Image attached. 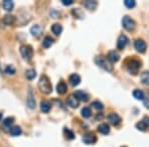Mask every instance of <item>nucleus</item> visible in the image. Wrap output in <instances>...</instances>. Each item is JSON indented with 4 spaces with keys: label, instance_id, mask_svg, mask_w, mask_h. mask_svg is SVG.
<instances>
[{
    "label": "nucleus",
    "instance_id": "f257e3e1",
    "mask_svg": "<svg viewBox=\"0 0 149 147\" xmlns=\"http://www.w3.org/2000/svg\"><path fill=\"white\" fill-rule=\"evenodd\" d=\"M38 86H39V90L41 93H45V95H49V93H52V84L47 76H44V75L41 76L39 83H38Z\"/></svg>",
    "mask_w": 149,
    "mask_h": 147
},
{
    "label": "nucleus",
    "instance_id": "f03ea898",
    "mask_svg": "<svg viewBox=\"0 0 149 147\" xmlns=\"http://www.w3.org/2000/svg\"><path fill=\"white\" fill-rule=\"evenodd\" d=\"M95 62L98 67L102 68L104 71H107V72H112V70H113V67H112L111 63L109 61V59H107V58H104L102 56L95 57Z\"/></svg>",
    "mask_w": 149,
    "mask_h": 147
},
{
    "label": "nucleus",
    "instance_id": "7ed1b4c3",
    "mask_svg": "<svg viewBox=\"0 0 149 147\" xmlns=\"http://www.w3.org/2000/svg\"><path fill=\"white\" fill-rule=\"evenodd\" d=\"M140 67H141L140 62L137 61V60H135V59H133V60H130V61L127 63L126 68H127V71H128L130 74L136 75L138 73Z\"/></svg>",
    "mask_w": 149,
    "mask_h": 147
},
{
    "label": "nucleus",
    "instance_id": "20e7f679",
    "mask_svg": "<svg viewBox=\"0 0 149 147\" xmlns=\"http://www.w3.org/2000/svg\"><path fill=\"white\" fill-rule=\"evenodd\" d=\"M122 26L128 32H131L135 29V22H134L133 19H131L129 16H124L122 18Z\"/></svg>",
    "mask_w": 149,
    "mask_h": 147
},
{
    "label": "nucleus",
    "instance_id": "39448f33",
    "mask_svg": "<svg viewBox=\"0 0 149 147\" xmlns=\"http://www.w3.org/2000/svg\"><path fill=\"white\" fill-rule=\"evenodd\" d=\"M33 49L31 46H22V47L20 48V54L21 56L24 60H26V61H29V60H31V58L33 57Z\"/></svg>",
    "mask_w": 149,
    "mask_h": 147
},
{
    "label": "nucleus",
    "instance_id": "423d86ee",
    "mask_svg": "<svg viewBox=\"0 0 149 147\" xmlns=\"http://www.w3.org/2000/svg\"><path fill=\"white\" fill-rule=\"evenodd\" d=\"M136 128L140 131H145L149 128V117L148 116H144L140 121H138L136 123Z\"/></svg>",
    "mask_w": 149,
    "mask_h": 147
},
{
    "label": "nucleus",
    "instance_id": "0eeeda50",
    "mask_svg": "<svg viewBox=\"0 0 149 147\" xmlns=\"http://www.w3.org/2000/svg\"><path fill=\"white\" fill-rule=\"evenodd\" d=\"M107 120H109V122L110 124L114 125V126L118 125L121 122V118L119 117V115L116 114V113H114V112H111L107 115Z\"/></svg>",
    "mask_w": 149,
    "mask_h": 147
},
{
    "label": "nucleus",
    "instance_id": "6e6552de",
    "mask_svg": "<svg viewBox=\"0 0 149 147\" xmlns=\"http://www.w3.org/2000/svg\"><path fill=\"white\" fill-rule=\"evenodd\" d=\"M134 48H135V50L139 53H144L146 51V48H147V46H146V43L144 42L142 39H137L134 42Z\"/></svg>",
    "mask_w": 149,
    "mask_h": 147
},
{
    "label": "nucleus",
    "instance_id": "1a4fd4ad",
    "mask_svg": "<svg viewBox=\"0 0 149 147\" xmlns=\"http://www.w3.org/2000/svg\"><path fill=\"white\" fill-rule=\"evenodd\" d=\"M83 141L84 143L86 144H93L97 142V136L95 135V133L93 132H88V133H86L83 137Z\"/></svg>",
    "mask_w": 149,
    "mask_h": 147
},
{
    "label": "nucleus",
    "instance_id": "9d476101",
    "mask_svg": "<svg viewBox=\"0 0 149 147\" xmlns=\"http://www.w3.org/2000/svg\"><path fill=\"white\" fill-rule=\"evenodd\" d=\"M128 42V39L125 35H120L117 39V49L118 50H123L125 48V46Z\"/></svg>",
    "mask_w": 149,
    "mask_h": 147
},
{
    "label": "nucleus",
    "instance_id": "9b49d317",
    "mask_svg": "<svg viewBox=\"0 0 149 147\" xmlns=\"http://www.w3.org/2000/svg\"><path fill=\"white\" fill-rule=\"evenodd\" d=\"M67 103H68L71 107L77 108L79 107V100L76 98V95H71L68 98V100H67Z\"/></svg>",
    "mask_w": 149,
    "mask_h": 147
},
{
    "label": "nucleus",
    "instance_id": "f8f14e48",
    "mask_svg": "<svg viewBox=\"0 0 149 147\" xmlns=\"http://www.w3.org/2000/svg\"><path fill=\"white\" fill-rule=\"evenodd\" d=\"M69 81H70V84H71L72 86H78L79 84L81 83V78H80V76H79L78 74H73V75H71V76H70Z\"/></svg>",
    "mask_w": 149,
    "mask_h": 147
},
{
    "label": "nucleus",
    "instance_id": "ddd939ff",
    "mask_svg": "<svg viewBox=\"0 0 149 147\" xmlns=\"http://www.w3.org/2000/svg\"><path fill=\"white\" fill-rule=\"evenodd\" d=\"M107 59L110 63H116L119 60V55L117 52L115 51H109L107 54Z\"/></svg>",
    "mask_w": 149,
    "mask_h": 147
},
{
    "label": "nucleus",
    "instance_id": "4468645a",
    "mask_svg": "<svg viewBox=\"0 0 149 147\" xmlns=\"http://www.w3.org/2000/svg\"><path fill=\"white\" fill-rule=\"evenodd\" d=\"M97 130H98V132H100L102 134H104V135H107V134L109 133L110 128H109V125L107 124V123H102L100 125H98Z\"/></svg>",
    "mask_w": 149,
    "mask_h": 147
},
{
    "label": "nucleus",
    "instance_id": "2eb2a0df",
    "mask_svg": "<svg viewBox=\"0 0 149 147\" xmlns=\"http://www.w3.org/2000/svg\"><path fill=\"white\" fill-rule=\"evenodd\" d=\"M74 95H76V98H78V100H81V102H88V95L83 91H77L76 93H74Z\"/></svg>",
    "mask_w": 149,
    "mask_h": 147
},
{
    "label": "nucleus",
    "instance_id": "dca6fc26",
    "mask_svg": "<svg viewBox=\"0 0 149 147\" xmlns=\"http://www.w3.org/2000/svg\"><path fill=\"white\" fill-rule=\"evenodd\" d=\"M27 103H28V107L30 108H34L36 105L35 100H34V96H33L32 91L29 90V95H28V100H27Z\"/></svg>",
    "mask_w": 149,
    "mask_h": 147
},
{
    "label": "nucleus",
    "instance_id": "f3484780",
    "mask_svg": "<svg viewBox=\"0 0 149 147\" xmlns=\"http://www.w3.org/2000/svg\"><path fill=\"white\" fill-rule=\"evenodd\" d=\"M84 6L86 7L88 10H95L97 6V1H85L84 2Z\"/></svg>",
    "mask_w": 149,
    "mask_h": 147
},
{
    "label": "nucleus",
    "instance_id": "a211bd4d",
    "mask_svg": "<svg viewBox=\"0 0 149 147\" xmlns=\"http://www.w3.org/2000/svg\"><path fill=\"white\" fill-rule=\"evenodd\" d=\"M30 32L34 37H38V36H40L41 33H42V29H41L39 25H34L32 28H31Z\"/></svg>",
    "mask_w": 149,
    "mask_h": 147
},
{
    "label": "nucleus",
    "instance_id": "6ab92c4d",
    "mask_svg": "<svg viewBox=\"0 0 149 147\" xmlns=\"http://www.w3.org/2000/svg\"><path fill=\"white\" fill-rule=\"evenodd\" d=\"M50 109H51V103L49 102H47V100H43V102H41V110H42L43 112L47 113L50 111Z\"/></svg>",
    "mask_w": 149,
    "mask_h": 147
},
{
    "label": "nucleus",
    "instance_id": "aec40b11",
    "mask_svg": "<svg viewBox=\"0 0 149 147\" xmlns=\"http://www.w3.org/2000/svg\"><path fill=\"white\" fill-rule=\"evenodd\" d=\"M140 81L143 85H149V71H145L141 74Z\"/></svg>",
    "mask_w": 149,
    "mask_h": 147
},
{
    "label": "nucleus",
    "instance_id": "412c9836",
    "mask_svg": "<svg viewBox=\"0 0 149 147\" xmlns=\"http://www.w3.org/2000/svg\"><path fill=\"white\" fill-rule=\"evenodd\" d=\"M57 91L60 93V95H63L67 91V85L64 83V82H60L57 86Z\"/></svg>",
    "mask_w": 149,
    "mask_h": 147
},
{
    "label": "nucleus",
    "instance_id": "4be33fe9",
    "mask_svg": "<svg viewBox=\"0 0 149 147\" xmlns=\"http://www.w3.org/2000/svg\"><path fill=\"white\" fill-rule=\"evenodd\" d=\"M72 13H73V15H74L76 18L83 19L84 17H85V13H84V12L81 11L80 8H74V9H73Z\"/></svg>",
    "mask_w": 149,
    "mask_h": 147
},
{
    "label": "nucleus",
    "instance_id": "5701e85b",
    "mask_svg": "<svg viewBox=\"0 0 149 147\" xmlns=\"http://www.w3.org/2000/svg\"><path fill=\"white\" fill-rule=\"evenodd\" d=\"M52 31L55 35L58 36L62 33V31H63V27H62L60 24H54V25L52 26Z\"/></svg>",
    "mask_w": 149,
    "mask_h": 147
},
{
    "label": "nucleus",
    "instance_id": "b1692460",
    "mask_svg": "<svg viewBox=\"0 0 149 147\" xmlns=\"http://www.w3.org/2000/svg\"><path fill=\"white\" fill-rule=\"evenodd\" d=\"M3 7H4V9H5V10L11 11L12 9H13V7H14L13 1H11V0H4V1H3Z\"/></svg>",
    "mask_w": 149,
    "mask_h": 147
},
{
    "label": "nucleus",
    "instance_id": "393cba45",
    "mask_svg": "<svg viewBox=\"0 0 149 147\" xmlns=\"http://www.w3.org/2000/svg\"><path fill=\"white\" fill-rule=\"evenodd\" d=\"M133 96L136 98V100H144V93H143V91H140V90H135V91H133Z\"/></svg>",
    "mask_w": 149,
    "mask_h": 147
},
{
    "label": "nucleus",
    "instance_id": "a878e982",
    "mask_svg": "<svg viewBox=\"0 0 149 147\" xmlns=\"http://www.w3.org/2000/svg\"><path fill=\"white\" fill-rule=\"evenodd\" d=\"M53 40L50 36H47V37H45V39H44V41H43V47L44 48H49L50 46H51L52 44H53Z\"/></svg>",
    "mask_w": 149,
    "mask_h": 147
},
{
    "label": "nucleus",
    "instance_id": "bb28decb",
    "mask_svg": "<svg viewBox=\"0 0 149 147\" xmlns=\"http://www.w3.org/2000/svg\"><path fill=\"white\" fill-rule=\"evenodd\" d=\"M92 115V111H91V108L90 107H84L81 109V116L85 117V118H88Z\"/></svg>",
    "mask_w": 149,
    "mask_h": 147
},
{
    "label": "nucleus",
    "instance_id": "cd10ccee",
    "mask_svg": "<svg viewBox=\"0 0 149 147\" xmlns=\"http://www.w3.org/2000/svg\"><path fill=\"white\" fill-rule=\"evenodd\" d=\"M10 132H11V135L18 136V135H20V134L22 133V129H21L19 126H14V127H12Z\"/></svg>",
    "mask_w": 149,
    "mask_h": 147
},
{
    "label": "nucleus",
    "instance_id": "c85d7f7f",
    "mask_svg": "<svg viewBox=\"0 0 149 147\" xmlns=\"http://www.w3.org/2000/svg\"><path fill=\"white\" fill-rule=\"evenodd\" d=\"M35 77H36L35 70L30 69V70H27V71H26V78H27L28 79H33Z\"/></svg>",
    "mask_w": 149,
    "mask_h": 147
},
{
    "label": "nucleus",
    "instance_id": "c756f323",
    "mask_svg": "<svg viewBox=\"0 0 149 147\" xmlns=\"http://www.w3.org/2000/svg\"><path fill=\"white\" fill-rule=\"evenodd\" d=\"M13 118L12 117H7V118L4 119V121H3V127H5V129H7L8 127H10L12 123H13Z\"/></svg>",
    "mask_w": 149,
    "mask_h": 147
},
{
    "label": "nucleus",
    "instance_id": "7c9ffc66",
    "mask_svg": "<svg viewBox=\"0 0 149 147\" xmlns=\"http://www.w3.org/2000/svg\"><path fill=\"white\" fill-rule=\"evenodd\" d=\"M16 72L15 68H14L13 66H11V65H8V66L5 67V73L8 74V75H14Z\"/></svg>",
    "mask_w": 149,
    "mask_h": 147
},
{
    "label": "nucleus",
    "instance_id": "2f4dec72",
    "mask_svg": "<svg viewBox=\"0 0 149 147\" xmlns=\"http://www.w3.org/2000/svg\"><path fill=\"white\" fill-rule=\"evenodd\" d=\"M64 133H65V135L67 136V138H69V139H74V132L71 131V130L68 129V128H65L64 129Z\"/></svg>",
    "mask_w": 149,
    "mask_h": 147
},
{
    "label": "nucleus",
    "instance_id": "473e14b6",
    "mask_svg": "<svg viewBox=\"0 0 149 147\" xmlns=\"http://www.w3.org/2000/svg\"><path fill=\"white\" fill-rule=\"evenodd\" d=\"M13 21H14V17L13 16H10V15L5 16L3 19V22H4V24H6V25H10V24H12Z\"/></svg>",
    "mask_w": 149,
    "mask_h": 147
},
{
    "label": "nucleus",
    "instance_id": "72a5a7b5",
    "mask_svg": "<svg viewBox=\"0 0 149 147\" xmlns=\"http://www.w3.org/2000/svg\"><path fill=\"white\" fill-rule=\"evenodd\" d=\"M124 5H125L127 8H133L135 6V1L133 0H125L124 1Z\"/></svg>",
    "mask_w": 149,
    "mask_h": 147
},
{
    "label": "nucleus",
    "instance_id": "f704fd0d",
    "mask_svg": "<svg viewBox=\"0 0 149 147\" xmlns=\"http://www.w3.org/2000/svg\"><path fill=\"white\" fill-rule=\"evenodd\" d=\"M93 107H95V109H97V110H102V108H103L102 103L100 102H93Z\"/></svg>",
    "mask_w": 149,
    "mask_h": 147
},
{
    "label": "nucleus",
    "instance_id": "c9c22d12",
    "mask_svg": "<svg viewBox=\"0 0 149 147\" xmlns=\"http://www.w3.org/2000/svg\"><path fill=\"white\" fill-rule=\"evenodd\" d=\"M62 3L64 5H71V4H73V1L72 0H62Z\"/></svg>",
    "mask_w": 149,
    "mask_h": 147
},
{
    "label": "nucleus",
    "instance_id": "e433bc0d",
    "mask_svg": "<svg viewBox=\"0 0 149 147\" xmlns=\"http://www.w3.org/2000/svg\"><path fill=\"white\" fill-rule=\"evenodd\" d=\"M51 15H52L54 18H58V16H59V13H58L57 11H55V10H52V11H51Z\"/></svg>",
    "mask_w": 149,
    "mask_h": 147
},
{
    "label": "nucleus",
    "instance_id": "4c0bfd02",
    "mask_svg": "<svg viewBox=\"0 0 149 147\" xmlns=\"http://www.w3.org/2000/svg\"><path fill=\"white\" fill-rule=\"evenodd\" d=\"M144 105H145V107H147L148 109H149V100H145V102H144Z\"/></svg>",
    "mask_w": 149,
    "mask_h": 147
},
{
    "label": "nucleus",
    "instance_id": "58836bf2",
    "mask_svg": "<svg viewBox=\"0 0 149 147\" xmlns=\"http://www.w3.org/2000/svg\"><path fill=\"white\" fill-rule=\"evenodd\" d=\"M2 119V113H0V120Z\"/></svg>",
    "mask_w": 149,
    "mask_h": 147
},
{
    "label": "nucleus",
    "instance_id": "ea45409f",
    "mask_svg": "<svg viewBox=\"0 0 149 147\" xmlns=\"http://www.w3.org/2000/svg\"><path fill=\"white\" fill-rule=\"evenodd\" d=\"M122 147H126V146H122Z\"/></svg>",
    "mask_w": 149,
    "mask_h": 147
}]
</instances>
